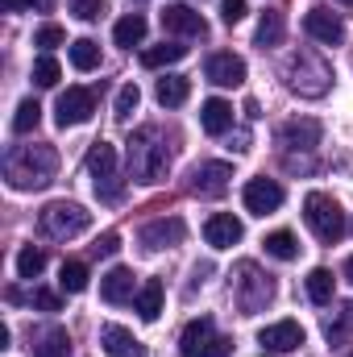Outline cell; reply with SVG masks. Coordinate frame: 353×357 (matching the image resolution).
Returning <instances> with one entry per match:
<instances>
[{
    "label": "cell",
    "mask_w": 353,
    "mask_h": 357,
    "mask_svg": "<svg viewBox=\"0 0 353 357\" xmlns=\"http://www.w3.org/2000/svg\"><path fill=\"white\" fill-rule=\"evenodd\" d=\"M125 158H129V178L133 183H163L167 167H171V154H167V142L154 125L137 129L125 146Z\"/></svg>",
    "instance_id": "cell-2"
},
{
    "label": "cell",
    "mask_w": 353,
    "mask_h": 357,
    "mask_svg": "<svg viewBox=\"0 0 353 357\" xmlns=\"http://www.w3.org/2000/svg\"><path fill=\"white\" fill-rule=\"evenodd\" d=\"M320 137H324V129H320L316 116H295V121H287V125L278 129V142H283L287 150H316Z\"/></svg>",
    "instance_id": "cell-13"
},
{
    "label": "cell",
    "mask_w": 353,
    "mask_h": 357,
    "mask_svg": "<svg viewBox=\"0 0 353 357\" xmlns=\"http://www.w3.org/2000/svg\"><path fill=\"white\" fill-rule=\"evenodd\" d=\"M246 116H250V121H258V116H262V108H258V100H246Z\"/></svg>",
    "instance_id": "cell-43"
},
{
    "label": "cell",
    "mask_w": 353,
    "mask_h": 357,
    "mask_svg": "<svg viewBox=\"0 0 353 357\" xmlns=\"http://www.w3.org/2000/svg\"><path fill=\"white\" fill-rule=\"evenodd\" d=\"M303 29H308V38H316V42H324V46H337V42L345 38V25H341V17H337L333 8H312V13L303 17Z\"/></svg>",
    "instance_id": "cell-19"
},
{
    "label": "cell",
    "mask_w": 353,
    "mask_h": 357,
    "mask_svg": "<svg viewBox=\"0 0 353 357\" xmlns=\"http://www.w3.org/2000/svg\"><path fill=\"white\" fill-rule=\"evenodd\" d=\"M112 42H117V46H125V50L142 46V42H146V17H142V13L121 17V21L112 25Z\"/></svg>",
    "instance_id": "cell-24"
},
{
    "label": "cell",
    "mask_w": 353,
    "mask_h": 357,
    "mask_svg": "<svg viewBox=\"0 0 353 357\" xmlns=\"http://www.w3.org/2000/svg\"><path fill=\"white\" fill-rule=\"evenodd\" d=\"M59 75H63V67H59L54 54H42V59L33 63V84H38V88H54Z\"/></svg>",
    "instance_id": "cell-33"
},
{
    "label": "cell",
    "mask_w": 353,
    "mask_h": 357,
    "mask_svg": "<svg viewBox=\"0 0 353 357\" xmlns=\"http://www.w3.org/2000/svg\"><path fill=\"white\" fill-rule=\"evenodd\" d=\"M350 229H353V225H350Z\"/></svg>",
    "instance_id": "cell-45"
},
{
    "label": "cell",
    "mask_w": 353,
    "mask_h": 357,
    "mask_svg": "<svg viewBox=\"0 0 353 357\" xmlns=\"http://www.w3.org/2000/svg\"><path fill=\"white\" fill-rule=\"evenodd\" d=\"M29 354L33 357H71V337H67V328H59V324L33 328V333H29Z\"/></svg>",
    "instance_id": "cell-18"
},
{
    "label": "cell",
    "mask_w": 353,
    "mask_h": 357,
    "mask_svg": "<svg viewBox=\"0 0 353 357\" xmlns=\"http://www.w3.org/2000/svg\"><path fill=\"white\" fill-rule=\"evenodd\" d=\"M158 312H163V282L146 278L142 291H137V316L142 320H158Z\"/></svg>",
    "instance_id": "cell-26"
},
{
    "label": "cell",
    "mask_w": 353,
    "mask_h": 357,
    "mask_svg": "<svg viewBox=\"0 0 353 357\" xmlns=\"http://www.w3.org/2000/svg\"><path fill=\"white\" fill-rule=\"evenodd\" d=\"M0 8H4V13H25V8H42V13H50L54 0H0Z\"/></svg>",
    "instance_id": "cell-39"
},
{
    "label": "cell",
    "mask_w": 353,
    "mask_h": 357,
    "mask_svg": "<svg viewBox=\"0 0 353 357\" xmlns=\"http://www.w3.org/2000/svg\"><path fill=\"white\" fill-rule=\"evenodd\" d=\"M262 245H266V254L278 258V262H291V258L299 254V241H295V233H287V229H274Z\"/></svg>",
    "instance_id": "cell-28"
},
{
    "label": "cell",
    "mask_w": 353,
    "mask_h": 357,
    "mask_svg": "<svg viewBox=\"0 0 353 357\" xmlns=\"http://www.w3.org/2000/svg\"><path fill=\"white\" fill-rule=\"evenodd\" d=\"M283 38H287V17L278 13V8H266L262 21H258V33H254V42L270 50V46H283Z\"/></svg>",
    "instance_id": "cell-23"
},
{
    "label": "cell",
    "mask_w": 353,
    "mask_h": 357,
    "mask_svg": "<svg viewBox=\"0 0 353 357\" xmlns=\"http://www.w3.org/2000/svg\"><path fill=\"white\" fill-rule=\"evenodd\" d=\"M88 175L96 178V195H100V199L117 204V199L125 195V183H121V175H117V150H112L108 142H91Z\"/></svg>",
    "instance_id": "cell-7"
},
{
    "label": "cell",
    "mask_w": 353,
    "mask_h": 357,
    "mask_svg": "<svg viewBox=\"0 0 353 357\" xmlns=\"http://www.w3.org/2000/svg\"><path fill=\"white\" fill-rule=\"evenodd\" d=\"M308 299L312 303H333V270H324V266H316L312 274H308Z\"/></svg>",
    "instance_id": "cell-29"
},
{
    "label": "cell",
    "mask_w": 353,
    "mask_h": 357,
    "mask_svg": "<svg viewBox=\"0 0 353 357\" xmlns=\"http://www.w3.org/2000/svg\"><path fill=\"white\" fill-rule=\"evenodd\" d=\"M229 178H233V167L229 162H200L191 171V195H204V199H216L229 191Z\"/></svg>",
    "instance_id": "cell-11"
},
{
    "label": "cell",
    "mask_w": 353,
    "mask_h": 357,
    "mask_svg": "<svg viewBox=\"0 0 353 357\" xmlns=\"http://www.w3.org/2000/svg\"><path fill=\"white\" fill-rule=\"evenodd\" d=\"M204 75H208L216 88H241V84H246V59L233 54V50H216V54H208Z\"/></svg>",
    "instance_id": "cell-10"
},
{
    "label": "cell",
    "mask_w": 353,
    "mask_h": 357,
    "mask_svg": "<svg viewBox=\"0 0 353 357\" xmlns=\"http://www.w3.org/2000/svg\"><path fill=\"white\" fill-rule=\"evenodd\" d=\"M133 295H137V282H133V270L129 266H112L100 278V299L104 303H125Z\"/></svg>",
    "instance_id": "cell-21"
},
{
    "label": "cell",
    "mask_w": 353,
    "mask_h": 357,
    "mask_svg": "<svg viewBox=\"0 0 353 357\" xmlns=\"http://www.w3.org/2000/svg\"><path fill=\"white\" fill-rule=\"evenodd\" d=\"M241 199H246V212H254V216H270V212L283 208V187H278L274 178H250L246 191H241Z\"/></svg>",
    "instance_id": "cell-12"
},
{
    "label": "cell",
    "mask_w": 353,
    "mask_h": 357,
    "mask_svg": "<svg viewBox=\"0 0 353 357\" xmlns=\"http://www.w3.org/2000/svg\"><path fill=\"white\" fill-rule=\"evenodd\" d=\"M303 220H308V229H312L324 245H333V241H341V237L350 233L345 208H341L333 195H324V191H308V199H303Z\"/></svg>",
    "instance_id": "cell-3"
},
{
    "label": "cell",
    "mask_w": 353,
    "mask_h": 357,
    "mask_svg": "<svg viewBox=\"0 0 353 357\" xmlns=\"http://www.w3.org/2000/svg\"><path fill=\"white\" fill-rule=\"evenodd\" d=\"M246 13H250V4H246V0H220V21H225V25L246 21Z\"/></svg>",
    "instance_id": "cell-37"
},
{
    "label": "cell",
    "mask_w": 353,
    "mask_h": 357,
    "mask_svg": "<svg viewBox=\"0 0 353 357\" xmlns=\"http://www.w3.org/2000/svg\"><path fill=\"white\" fill-rule=\"evenodd\" d=\"M104 13V0H75V17L80 21H96Z\"/></svg>",
    "instance_id": "cell-41"
},
{
    "label": "cell",
    "mask_w": 353,
    "mask_h": 357,
    "mask_svg": "<svg viewBox=\"0 0 353 357\" xmlns=\"http://www.w3.org/2000/svg\"><path fill=\"white\" fill-rule=\"evenodd\" d=\"M42 270H46V254H42V250L25 245V250L17 254V274H21V278H38Z\"/></svg>",
    "instance_id": "cell-34"
},
{
    "label": "cell",
    "mask_w": 353,
    "mask_h": 357,
    "mask_svg": "<svg viewBox=\"0 0 353 357\" xmlns=\"http://www.w3.org/2000/svg\"><path fill=\"white\" fill-rule=\"evenodd\" d=\"M71 67L75 71H96L100 67V46L91 38H75L71 42Z\"/></svg>",
    "instance_id": "cell-30"
},
{
    "label": "cell",
    "mask_w": 353,
    "mask_h": 357,
    "mask_svg": "<svg viewBox=\"0 0 353 357\" xmlns=\"http://www.w3.org/2000/svg\"><path fill=\"white\" fill-rule=\"evenodd\" d=\"M100 345H104V354H112V357H146V345L129 328H121V324H104L100 328Z\"/></svg>",
    "instance_id": "cell-20"
},
{
    "label": "cell",
    "mask_w": 353,
    "mask_h": 357,
    "mask_svg": "<svg viewBox=\"0 0 353 357\" xmlns=\"http://www.w3.org/2000/svg\"><path fill=\"white\" fill-rule=\"evenodd\" d=\"M287 88L308 96V100H316V96H324V91L333 88V67L316 50H299L287 63Z\"/></svg>",
    "instance_id": "cell-4"
},
{
    "label": "cell",
    "mask_w": 353,
    "mask_h": 357,
    "mask_svg": "<svg viewBox=\"0 0 353 357\" xmlns=\"http://www.w3.org/2000/svg\"><path fill=\"white\" fill-rule=\"evenodd\" d=\"M183 237H187V225H183L179 216L150 220V225L142 229V245H146V250H175Z\"/></svg>",
    "instance_id": "cell-16"
},
{
    "label": "cell",
    "mask_w": 353,
    "mask_h": 357,
    "mask_svg": "<svg viewBox=\"0 0 353 357\" xmlns=\"http://www.w3.org/2000/svg\"><path fill=\"white\" fill-rule=\"evenodd\" d=\"M117 250H121V233H100V237H96V245H91V254H96V258H112Z\"/></svg>",
    "instance_id": "cell-38"
},
{
    "label": "cell",
    "mask_w": 353,
    "mask_h": 357,
    "mask_svg": "<svg viewBox=\"0 0 353 357\" xmlns=\"http://www.w3.org/2000/svg\"><path fill=\"white\" fill-rule=\"evenodd\" d=\"M179 354L183 357H229V341L216 333L212 316H200V320H191V324L183 328Z\"/></svg>",
    "instance_id": "cell-8"
},
{
    "label": "cell",
    "mask_w": 353,
    "mask_h": 357,
    "mask_svg": "<svg viewBox=\"0 0 353 357\" xmlns=\"http://www.w3.org/2000/svg\"><path fill=\"white\" fill-rule=\"evenodd\" d=\"M91 112H96V96L88 88H67L59 96V104H54V121L63 125V129H71V125H88Z\"/></svg>",
    "instance_id": "cell-9"
},
{
    "label": "cell",
    "mask_w": 353,
    "mask_h": 357,
    "mask_svg": "<svg viewBox=\"0 0 353 357\" xmlns=\"http://www.w3.org/2000/svg\"><path fill=\"white\" fill-rule=\"evenodd\" d=\"M258 345H266L270 354H291V349L303 345V328L295 320H274V324H266L258 333Z\"/></svg>",
    "instance_id": "cell-17"
},
{
    "label": "cell",
    "mask_w": 353,
    "mask_h": 357,
    "mask_svg": "<svg viewBox=\"0 0 353 357\" xmlns=\"http://www.w3.org/2000/svg\"><path fill=\"white\" fill-rule=\"evenodd\" d=\"M345 328H353V303H345V312H341V320H337V324H329V341H333V337H341Z\"/></svg>",
    "instance_id": "cell-42"
},
{
    "label": "cell",
    "mask_w": 353,
    "mask_h": 357,
    "mask_svg": "<svg viewBox=\"0 0 353 357\" xmlns=\"http://www.w3.org/2000/svg\"><path fill=\"white\" fill-rule=\"evenodd\" d=\"M345 278L353 282V254H350V262H345Z\"/></svg>",
    "instance_id": "cell-44"
},
{
    "label": "cell",
    "mask_w": 353,
    "mask_h": 357,
    "mask_svg": "<svg viewBox=\"0 0 353 357\" xmlns=\"http://www.w3.org/2000/svg\"><path fill=\"white\" fill-rule=\"evenodd\" d=\"M241 237H246V229H241V220H237L233 212H216V216L204 220V241H208L212 250H233Z\"/></svg>",
    "instance_id": "cell-14"
},
{
    "label": "cell",
    "mask_w": 353,
    "mask_h": 357,
    "mask_svg": "<svg viewBox=\"0 0 353 357\" xmlns=\"http://www.w3.org/2000/svg\"><path fill=\"white\" fill-rule=\"evenodd\" d=\"M59 287H63L67 295L88 291V266H84V262H63V270H59Z\"/></svg>",
    "instance_id": "cell-32"
},
{
    "label": "cell",
    "mask_w": 353,
    "mask_h": 357,
    "mask_svg": "<svg viewBox=\"0 0 353 357\" xmlns=\"http://www.w3.org/2000/svg\"><path fill=\"white\" fill-rule=\"evenodd\" d=\"M350 4H353V0H350Z\"/></svg>",
    "instance_id": "cell-46"
},
{
    "label": "cell",
    "mask_w": 353,
    "mask_h": 357,
    "mask_svg": "<svg viewBox=\"0 0 353 357\" xmlns=\"http://www.w3.org/2000/svg\"><path fill=\"white\" fill-rule=\"evenodd\" d=\"M200 125H204V133H212V137L229 133V129H233V104L220 100V96L204 100V108H200Z\"/></svg>",
    "instance_id": "cell-22"
},
{
    "label": "cell",
    "mask_w": 353,
    "mask_h": 357,
    "mask_svg": "<svg viewBox=\"0 0 353 357\" xmlns=\"http://www.w3.org/2000/svg\"><path fill=\"white\" fill-rule=\"evenodd\" d=\"M350 357H353V354H350Z\"/></svg>",
    "instance_id": "cell-47"
},
{
    "label": "cell",
    "mask_w": 353,
    "mask_h": 357,
    "mask_svg": "<svg viewBox=\"0 0 353 357\" xmlns=\"http://www.w3.org/2000/svg\"><path fill=\"white\" fill-rule=\"evenodd\" d=\"M29 303H33V307H42V312H59V307H63V303H59V295H54V291H46V287H38V291L29 295Z\"/></svg>",
    "instance_id": "cell-40"
},
{
    "label": "cell",
    "mask_w": 353,
    "mask_h": 357,
    "mask_svg": "<svg viewBox=\"0 0 353 357\" xmlns=\"http://www.w3.org/2000/svg\"><path fill=\"white\" fill-rule=\"evenodd\" d=\"M233 299H237V307L250 316V312H262L266 303L274 299V282H270V274L254 266V262H241L237 274H233Z\"/></svg>",
    "instance_id": "cell-6"
},
{
    "label": "cell",
    "mask_w": 353,
    "mask_h": 357,
    "mask_svg": "<svg viewBox=\"0 0 353 357\" xmlns=\"http://www.w3.org/2000/svg\"><path fill=\"white\" fill-rule=\"evenodd\" d=\"M59 175V150L46 146V142H33V146H13L4 154V178L13 191H42L50 187Z\"/></svg>",
    "instance_id": "cell-1"
},
{
    "label": "cell",
    "mask_w": 353,
    "mask_h": 357,
    "mask_svg": "<svg viewBox=\"0 0 353 357\" xmlns=\"http://www.w3.org/2000/svg\"><path fill=\"white\" fill-rule=\"evenodd\" d=\"M67 42V33H63V25H42L38 33H33V46H42V54H50L54 46H63Z\"/></svg>",
    "instance_id": "cell-36"
},
{
    "label": "cell",
    "mask_w": 353,
    "mask_h": 357,
    "mask_svg": "<svg viewBox=\"0 0 353 357\" xmlns=\"http://www.w3.org/2000/svg\"><path fill=\"white\" fill-rule=\"evenodd\" d=\"M38 121H42V104L29 96V100H21V104H17V112H13V133H33V129H38Z\"/></svg>",
    "instance_id": "cell-31"
},
{
    "label": "cell",
    "mask_w": 353,
    "mask_h": 357,
    "mask_svg": "<svg viewBox=\"0 0 353 357\" xmlns=\"http://www.w3.org/2000/svg\"><path fill=\"white\" fill-rule=\"evenodd\" d=\"M42 233L46 237H54V241H71V237H80V233H88L91 225V212L84 204H71V199H54V204H46L42 208Z\"/></svg>",
    "instance_id": "cell-5"
},
{
    "label": "cell",
    "mask_w": 353,
    "mask_h": 357,
    "mask_svg": "<svg viewBox=\"0 0 353 357\" xmlns=\"http://www.w3.org/2000/svg\"><path fill=\"white\" fill-rule=\"evenodd\" d=\"M154 96H158V104H163V108H179V104H187L191 84H187L183 75H163V79H158V88H154Z\"/></svg>",
    "instance_id": "cell-25"
},
{
    "label": "cell",
    "mask_w": 353,
    "mask_h": 357,
    "mask_svg": "<svg viewBox=\"0 0 353 357\" xmlns=\"http://www.w3.org/2000/svg\"><path fill=\"white\" fill-rule=\"evenodd\" d=\"M187 54V46H179V42H163V46H150V50H142V67H171Z\"/></svg>",
    "instance_id": "cell-27"
},
{
    "label": "cell",
    "mask_w": 353,
    "mask_h": 357,
    "mask_svg": "<svg viewBox=\"0 0 353 357\" xmlns=\"http://www.w3.org/2000/svg\"><path fill=\"white\" fill-rule=\"evenodd\" d=\"M163 29L167 33H183V38H204L208 33V21L191 4H167L163 8Z\"/></svg>",
    "instance_id": "cell-15"
},
{
    "label": "cell",
    "mask_w": 353,
    "mask_h": 357,
    "mask_svg": "<svg viewBox=\"0 0 353 357\" xmlns=\"http://www.w3.org/2000/svg\"><path fill=\"white\" fill-rule=\"evenodd\" d=\"M137 100H142V91H137V84H125V88L117 91V121L125 125L133 112H137Z\"/></svg>",
    "instance_id": "cell-35"
}]
</instances>
